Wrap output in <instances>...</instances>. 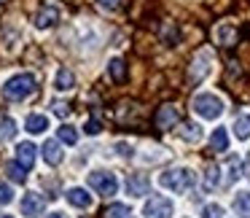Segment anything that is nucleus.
Listing matches in <instances>:
<instances>
[{"mask_svg": "<svg viewBox=\"0 0 250 218\" xmlns=\"http://www.w3.org/2000/svg\"><path fill=\"white\" fill-rule=\"evenodd\" d=\"M178 135L183 137L186 143H199L202 140V127L199 124H191V121H183L178 130Z\"/></svg>", "mask_w": 250, "mask_h": 218, "instance_id": "obj_15", "label": "nucleus"}, {"mask_svg": "<svg viewBox=\"0 0 250 218\" xmlns=\"http://www.w3.org/2000/svg\"><path fill=\"white\" fill-rule=\"evenodd\" d=\"M67 202H70L73 207H81V210H89L92 207V194H86V189H78V186H73V189L65 191Z\"/></svg>", "mask_w": 250, "mask_h": 218, "instance_id": "obj_10", "label": "nucleus"}, {"mask_svg": "<svg viewBox=\"0 0 250 218\" xmlns=\"http://www.w3.org/2000/svg\"><path fill=\"white\" fill-rule=\"evenodd\" d=\"M156 127L159 130H172L175 124H180V113L178 108H172V105H162V108L156 110Z\"/></svg>", "mask_w": 250, "mask_h": 218, "instance_id": "obj_8", "label": "nucleus"}, {"mask_svg": "<svg viewBox=\"0 0 250 218\" xmlns=\"http://www.w3.org/2000/svg\"><path fill=\"white\" fill-rule=\"evenodd\" d=\"M100 130H103V124H100L97 119H89L86 121V135H100Z\"/></svg>", "mask_w": 250, "mask_h": 218, "instance_id": "obj_30", "label": "nucleus"}, {"mask_svg": "<svg viewBox=\"0 0 250 218\" xmlns=\"http://www.w3.org/2000/svg\"><path fill=\"white\" fill-rule=\"evenodd\" d=\"M89 186L103 196H113L119 191V178L105 170H94V173H89Z\"/></svg>", "mask_w": 250, "mask_h": 218, "instance_id": "obj_4", "label": "nucleus"}, {"mask_svg": "<svg viewBox=\"0 0 250 218\" xmlns=\"http://www.w3.org/2000/svg\"><path fill=\"white\" fill-rule=\"evenodd\" d=\"M234 213H237L239 218H250V191L234 194Z\"/></svg>", "mask_w": 250, "mask_h": 218, "instance_id": "obj_16", "label": "nucleus"}, {"mask_svg": "<svg viewBox=\"0 0 250 218\" xmlns=\"http://www.w3.org/2000/svg\"><path fill=\"white\" fill-rule=\"evenodd\" d=\"M24 130H27L30 135H43V132L49 130V116H43V113L27 116V121H24Z\"/></svg>", "mask_w": 250, "mask_h": 218, "instance_id": "obj_13", "label": "nucleus"}, {"mask_svg": "<svg viewBox=\"0 0 250 218\" xmlns=\"http://www.w3.org/2000/svg\"><path fill=\"white\" fill-rule=\"evenodd\" d=\"M54 113L60 116V119H65V116L70 113V108H67V105H62V103H54Z\"/></svg>", "mask_w": 250, "mask_h": 218, "instance_id": "obj_32", "label": "nucleus"}, {"mask_svg": "<svg viewBox=\"0 0 250 218\" xmlns=\"http://www.w3.org/2000/svg\"><path fill=\"white\" fill-rule=\"evenodd\" d=\"M234 38H237V33H234L231 27H221V30H218V41H221L223 46H231Z\"/></svg>", "mask_w": 250, "mask_h": 218, "instance_id": "obj_27", "label": "nucleus"}, {"mask_svg": "<svg viewBox=\"0 0 250 218\" xmlns=\"http://www.w3.org/2000/svg\"><path fill=\"white\" fill-rule=\"evenodd\" d=\"M116 151H119L121 156H132V146H129V143H116Z\"/></svg>", "mask_w": 250, "mask_h": 218, "instance_id": "obj_31", "label": "nucleus"}, {"mask_svg": "<svg viewBox=\"0 0 250 218\" xmlns=\"http://www.w3.org/2000/svg\"><path fill=\"white\" fill-rule=\"evenodd\" d=\"M41 151H43V159L51 164V167H57V164L62 162V156H65V151H62V146L57 140H46Z\"/></svg>", "mask_w": 250, "mask_h": 218, "instance_id": "obj_12", "label": "nucleus"}, {"mask_svg": "<svg viewBox=\"0 0 250 218\" xmlns=\"http://www.w3.org/2000/svg\"><path fill=\"white\" fill-rule=\"evenodd\" d=\"M11 199H14V191H11V186L0 180V205H8Z\"/></svg>", "mask_w": 250, "mask_h": 218, "instance_id": "obj_29", "label": "nucleus"}, {"mask_svg": "<svg viewBox=\"0 0 250 218\" xmlns=\"http://www.w3.org/2000/svg\"><path fill=\"white\" fill-rule=\"evenodd\" d=\"M43 207H46V202H43V196H41V194H35V191L22 194V216L38 218V216H43Z\"/></svg>", "mask_w": 250, "mask_h": 218, "instance_id": "obj_7", "label": "nucleus"}, {"mask_svg": "<svg viewBox=\"0 0 250 218\" xmlns=\"http://www.w3.org/2000/svg\"><path fill=\"white\" fill-rule=\"evenodd\" d=\"M35 151H38V148H35L30 140L19 143V146H17V162L22 164V167L33 170V164H35Z\"/></svg>", "mask_w": 250, "mask_h": 218, "instance_id": "obj_11", "label": "nucleus"}, {"mask_svg": "<svg viewBox=\"0 0 250 218\" xmlns=\"http://www.w3.org/2000/svg\"><path fill=\"white\" fill-rule=\"evenodd\" d=\"M6 173H8V178L17 180V183H24V180H27V167H22L19 162H8Z\"/></svg>", "mask_w": 250, "mask_h": 218, "instance_id": "obj_22", "label": "nucleus"}, {"mask_svg": "<svg viewBox=\"0 0 250 218\" xmlns=\"http://www.w3.org/2000/svg\"><path fill=\"white\" fill-rule=\"evenodd\" d=\"M234 135H237V140H248L250 137V113H242L234 119Z\"/></svg>", "mask_w": 250, "mask_h": 218, "instance_id": "obj_17", "label": "nucleus"}, {"mask_svg": "<svg viewBox=\"0 0 250 218\" xmlns=\"http://www.w3.org/2000/svg\"><path fill=\"white\" fill-rule=\"evenodd\" d=\"M191 108H194V113H196V116H202V119L215 121V119H221V116H223L226 105H223V100L218 97V94L202 92V94H196V97L191 100Z\"/></svg>", "mask_w": 250, "mask_h": 218, "instance_id": "obj_3", "label": "nucleus"}, {"mask_svg": "<svg viewBox=\"0 0 250 218\" xmlns=\"http://www.w3.org/2000/svg\"><path fill=\"white\" fill-rule=\"evenodd\" d=\"M248 173H250V153H248Z\"/></svg>", "mask_w": 250, "mask_h": 218, "instance_id": "obj_35", "label": "nucleus"}, {"mask_svg": "<svg viewBox=\"0 0 250 218\" xmlns=\"http://www.w3.org/2000/svg\"><path fill=\"white\" fill-rule=\"evenodd\" d=\"M60 22V11L57 8H43V11H38V17H35V24H38L41 30H49V27H54V24Z\"/></svg>", "mask_w": 250, "mask_h": 218, "instance_id": "obj_14", "label": "nucleus"}, {"mask_svg": "<svg viewBox=\"0 0 250 218\" xmlns=\"http://www.w3.org/2000/svg\"><path fill=\"white\" fill-rule=\"evenodd\" d=\"M210 67H212V54L210 51H199L188 65V84H194V87L202 84L207 78V73H210Z\"/></svg>", "mask_w": 250, "mask_h": 218, "instance_id": "obj_5", "label": "nucleus"}, {"mask_svg": "<svg viewBox=\"0 0 250 218\" xmlns=\"http://www.w3.org/2000/svg\"><path fill=\"white\" fill-rule=\"evenodd\" d=\"M46 218H65L62 213H51V216H46Z\"/></svg>", "mask_w": 250, "mask_h": 218, "instance_id": "obj_34", "label": "nucleus"}, {"mask_svg": "<svg viewBox=\"0 0 250 218\" xmlns=\"http://www.w3.org/2000/svg\"><path fill=\"white\" fill-rule=\"evenodd\" d=\"M100 3H103L105 8H119L121 6V0H100Z\"/></svg>", "mask_w": 250, "mask_h": 218, "instance_id": "obj_33", "label": "nucleus"}, {"mask_svg": "<svg viewBox=\"0 0 250 218\" xmlns=\"http://www.w3.org/2000/svg\"><path fill=\"white\" fill-rule=\"evenodd\" d=\"M202 218H223V207L221 205H205Z\"/></svg>", "mask_w": 250, "mask_h": 218, "instance_id": "obj_28", "label": "nucleus"}, {"mask_svg": "<svg viewBox=\"0 0 250 218\" xmlns=\"http://www.w3.org/2000/svg\"><path fill=\"white\" fill-rule=\"evenodd\" d=\"M129 216H132L129 207L121 205V202H116V205H110L108 210H105V218H129Z\"/></svg>", "mask_w": 250, "mask_h": 218, "instance_id": "obj_25", "label": "nucleus"}, {"mask_svg": "<svg viewBox=\"0 0 250 218\" xmlns=\"http://www.w3.org/2000/svg\"><path fill=\"white\" fill-rule=\"evenodd\" d=\"M172 213H175L172 199H167V196H162V194L151 196V199L146 202V207H143V216L146 218H172Z\"/></svg>", "mask_w": 250, "mask_h": 218, "instance_id": "obj_6", "label": "nucleus"}, {"mask_svg": "<svg viewBox=\"0 0 250 218\" xmlns=\"http://www.w3.org/2000/svg\"><path fill=\"white\" fill-rule=\"evenodd\" d=\"M73 87H76L73 70L70 67H60V70H57V89H60V92H67V89H73Z\"/></svg>", "mask_w": 250, "mask_h": 218, "instance_id": "obj_19", "label": "nucleus"}, {"mask_svg": "<svg viewBox=\"0 0 250 218\" xmlns=\"http://www.w3.org/2000/svg\"><path fill=\"white\" fill-rule=\"evenodd\" d=\"M108 73H110V78H113L116 84H124L126 81V62L119 60V57H116V60H110L108 62Z\"/></svg>", "mask_w": 250, "mask_h": 218, "instance_id": "obj_18", "label": "nucleus"}, {"mask_svg": "<svg viewBox=\"0 0 250 218\" xmlns=\"http://www.w3.org/2000/svg\"><path fill=\"white\" fill-rule=\"evenodd\" d=\"M178 41H180V30L175 27V24H169V27L164 30V44H167V46H178Z\"/></svg>", "mask_w": 250, "mask_h": 218, "instance_id": "obj_26", "label": "nucleus"}, {"mask_svg": "<svg viewBox=\"0 0 250 218\" xmlns=\"http://www.w3.org/2000/svg\"><path fill=\"white\" fill-rule=\"evenodd\" d=\"M0 3H3V0H0Z\"/></svg>", "mask_w": 250, "mask_h": 218, "instance_id": "obj_37", "label": "nucleus"}, {"mask_svg": "<svg viewBox=\"0 0 250 218\" xmlns=\"http://www.w3.org/2000/svg\"><path fill=\"white\" fill-rule=\"evenodd\" d=\"M221 183V167H207L205 170V191H212Z\"/></svg>", "mask_w": 250, "mask_h": 218, "instance_id": "obj_24", "label": "nucleus"}, {"mask_svg": "<svg viewBox=\"0 0 250 218\" xmlns=\"http://www.w3.org/2000/svg\"><path fill=\"white\" fill-rule=\"evenodd\" d=\"M14 135H17V121L8 119V116H0V143L11 140Z\"/></svg>", "mask_w": 250, "mask_h": 218, "instance_id": "obj_21", "label": "nucleus"}, {"mask_svg": "<svg viewBox=\"0 0 250 218\" xmlns=\"http://www.w3.org/2000/svg\"><path fill=\"white\" fill-rule=\"evenodd\" d=\"M194 183H196V175L188 167H175L159 175V186L169 189L172 194H186L188 189H194Z\"/></svg>", "mask_w": 250, "mask_h": 218, "instance_id": "obj_1", "label": "nucleus"}, {"mask_svg": "<svg viewBox=\"0 0 250 218\" xmlns=\"http://www.w3.org/2000/svg\"><path fill=\"white\" fill-rule=\"evenodd\" d=\"M148 191H151V180L143 173H135V175L126 178V194L129 196H146Z\"/></svg>", "mask_w": 250, "mask_h": 218, "instance_id": "obj_9", "label": "nucleus"}, {"mask_svg": "<svg viewBox=\"0 0 250 218\" xmlns=\"http://www.w3.org/2000/svg\"><path fill=\"white\" fill-rule=\"evenodd\" d=\"M210 148L212 151H229V132L223 130V127H218L215 132H212V137H210Z\"/></svg>", "mask_w": 250, "mask_h": 218, "instance_id": "obj_20", "label": "nucleus"}, {"mask_svg": "<svg viewBox=\"0 0 250 218\" xmlns=\"http://www.w3.org/2000/svg\"><path fill=\"white\" fill-rule=\"evenodd\" d=\"M57 135H60V140L65 143V146H76L78 143V132H76V127H70V124H62Z\"/></svg>", "mask_w": 250, "mask_h": 218, "instance_id": "obj_23", "label": "nucleus"}, {"mask_svg": "<svg viewBox=\"0 0 250 218\" xmlns=\"http://www.w3.org/2000/svg\"><path fill=\"white\" fill-rule=\"evenodd\" d=\"M0 218H11V216H0Z\"/></svg>", "mask_w": 250, "mask_h": 218, "instance_id": "obj_36", "label": "nucleus"}, {"mask_svg": "<svg viewBox=\"0 0 250 218\" xmlns=\"http://www.w3.org/2000/svg\"><path fill=\"white\" fill-rule=\"evenodd\" d=\"M33 92H35V76H30V73H17L3 84V97L11 100V103H22Z\"/></svg>", "mask_w": 250, "mask_h": 218, "instance_id": "obj_2", "label": "nucleus"}]
</instances>
